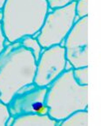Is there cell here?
<instances>
[{"mask_svg": "<svg viewBox=\"0 0 101 126\" xmlns=\"http://www.w3.org/2000/svg\"><path fill=\"white\" fill-rule=\"evenodd\" d=\"M76 17L78 19L83 18L88 16V0H79L75 6Z\"/></svg>", "mask_w": 101, "mask_h": 126, "instance_id": "8", "label": "cell"}, {"mask_svg": "<svg viewBox=\"0 0 101 126\" xmlns=\"http://www.w3.org/2000/svg\"><path fill=\"white\" fill-rule=\"evenodd\" d=\"M2 19H3V11L2 10H0V23H1Z\"/></svg>", "mask_w": 101, "mask_h": 126, "instance_id": "13", "label": "cell"}, {"mask_svg": "<svg viewBox=\"0 0 101 126\" xmlns=\"http://www.w3.org/2000/svg\"><path fill=\"white\" fill-rule=\"evenodd\" d=\"M87 17L79 18L74 22L72 27L65 37L66 53L70 61L72 56L79 53L87 62Z\"/></svg>", "mask_w": 101, "mask_h": 126, "instance_id": "4", "label": "cell"}, {"mask_svg": "<svg viewBox=\"0 0 101 126\" xmlns=\"http://www.w3.org/2000/svg\"><path fill=\"white\" fill-rule=\"evenodd\" d=\"M60 122L50 118L47 115L40 116L37 114H24L14 119L12 125H58Z\"/></svg>", "mask_w": 101, "mask_h": 126, "instance_id": "5", "label": "cell"}, {"mask_svg": "<svg viewBox=\"0 0 101 126\" xmlns=\"http://www.w3.org/2000/svg\"><path fill=\"white\" fill-rule=\"evenodd\" d=\"M73 2H77V1H79V0H72Z\"/></svg>", "mask_w": 101, "mask_h": 126, "instance_id": "14", "label": "cell"}, {"mask_svg": "<svg viewBox=\"0 0 101 126\" xmlns=\"http://www.w3.org/2000/svg\"><path fill=\"white\" fill-rule=\"evenodd\" d=\"M32 89L24 91H17V103L8 106L9 112L11 116H20L23 114H37L44 116L48 115L49 106L45 104V95L47 88H41L39 90Z\"/></svg>", "mask_w": 101, "mask_h": 126, "instance_id": "3", "label": "cell"}, {"mask_svg": "<svg viewBox=\"0 0 101 126\" xmlns=\"http://www.w3.org/2000/svg\"><path fill=\"white\" fill-rule=\"evenodd\" d=\"M10 117V112L6 104L0 102V125H5V123Z\"/></svg>", "mask_w": 101, "mask_h": 126, "instance_id": "9", "label": "cell"}, {"mask_svg": "<svg viewBox=\"0 0 101 126\" xmlns=\"http://www.w3.org/2000/svg\"><path fill=\"white\" fill-rule=\"evenodd\" d=\"M48 10L47 0H6L1 25L7 42L15 43L39 32Z\"/></svg>", "mask_w": 101, "mask_h": 126, "instance_id": "1", "label": "cell"}, {"mask_svg": "<svg viewBox=\"0 0 101 126\" xmlns=\"http://www.w3.org/2000/svg\"><path fill=\"white\" fill-rule=\"evenodd\" d=\"M73 77L75 80L80 85H87V68L79 67L73 70Z\"/></svg>", "mask_w": 101, "mask_h": 126, "instance_id": "7", "label": "cell"}, {"mask_svg": "<svg viewBox=\"0 0 101 126\" xmlns=\"http://www.w3.org/2000/svg\"><path fill=\"white\" fill-rule=\"evenodd\" d=\"M71 2H73L72 0H47L49 8L51 10L64 7V6L71 4Z\"/></svg>", "mask_w": 101, "mask_h": 126, "instance_id": "10", "label": "cell"}, {"mask_svg": "<svg viewBox=\"0 0 101 126\" xmlns=\"http://www.w3.org/2000/svg\"><path fill=\"white\" fill-rule=\"evenodd\" d=\"M76 2L47 13L37 39L42 48H49L60 43L72 27L76 18Z\"/></svg>", "mask_w": 101, "mask_h": 126, "instance_id": "2", "label": "cell"}, {"mask_svg": "<svg viewBox=\"0 0 101 126\" xmlns=\"http://www.w3.org/2000/svg\"><path fill=\"white\" fill-rule=\"evenodd\" d=\"M5 2H6V0H0V10L3 9L4 4H5Z\"/></svg>", "mask_w": 101, "mask_h": 126, "instance_id": "12", "label": "cell"}, {"mask_svg": "<svg viewBox=\"0 0 101 126\" xmlns=\"http://www.w3.org/2000/svg\"><path fill=\"white\" fill-rule=\"evenodd\" d=\"M4 40H5V37L4 35V32H3L2 30V25H1V23H0V53L4 50V47H5Z\"/></svg>", "mask_w": 101, "mask_h": 126, "instance_id": "11", "label": "cell"}, {"mask_svg": "<svg viewBox=\"0 0 101 126\" xmlns=\"http://www.w3.org/2000/svg\"><path fill=\"white\" fill-rule=\"evenodd\" d=\"M21 45L24 47V48L30 49L32 50V52L33 53L34 58L36 61H38L40 56H41L42 51V46L40 44L38 43L37 38H34L32 36H27L22 38V42L20 43Z\"/></svg>", "mask_w": 101, "mask_h": 126, "instance_id": "6", "label": "cell"}]
</instances>
